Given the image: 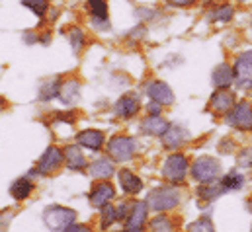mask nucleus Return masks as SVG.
<instances>
[{
	"mask_svg": "<svg viewBox=\"0 0 252 232\" xmlns=\"http://www.w3.org/2000/svg\"><path fill=\"white\" fill-rule=\"evenodd\" d=\"M32 189H33L32 181H28V179H18V181H14V185L10 187V193H12V197H14L16 201H24V199L30 197Z\"/></svg>",
	"mask_w": 252,
	"mask_h": 232,
	"instance_id": "obj_23",
	"label": "nucleus"
},
{
	"mask_svg": "<svg viewBox=\"0 0 252 232\" xmlns=\"http://www.w3.org/2000/svg\"><path fill=\"white\" fill-rule=\"evenodd\" d=\"M209 108H211L213 112H217V114H227L229 110L235 108V96H233L227 88H221V90H217V92L211 96Z\"/></svg>",
	"mask_w": 252,
	"mask_h": 232,
	"instance_id": "obj_11",
	"label": "nucleus"
},
{
	"mask_svg": "<svg viewBox=\"0 0 252 232\" xmlns=\"http://www.w3.org/2000/svg\"><path fill=\"white\" fill-rule=\"evenodd\" d=\"M24 39H26V43H28V45H32V43L39 41V37H37V35H33V33H26V35H24Z\"/></svg>",
	"mask_w": 252,
	"mask_h": 232,
	"instance_id": "obj_37",
	"label": "nucleus"
},
{
	"mask_svg": "<svg viewBox=\"0 0 252 232\" xmlns=\"http://www.w3.org/2000/svg\"><path fill=\"white\" fill-rule=\"evenodd\" d=\"M151 231L153 232H172V223H170L164 215H160V217H157V219L151 223Z\"/></svg>",
	"mask_w": 252,
	"mask_h": 232,
	"instance_id": "obj_31",
	"label": "nucleus"
},
{
	"mask_svg": "<svg viewBox=\"0 0 252 232\" xmlns=\"http://www.w3.org/2000/svg\"><path fill=\"white\" fill-rule=\"evenodd\" d=\"M63 232H90V229H86V227H74V225H70L68 229H64Z\"/></svg>",
	"mask_w": 252,
	"mask_h": 232,
	"instance_id": "obj_36",
	"label": "nucleus"
},
{
	"mask_svg": "<svg viewBox=\"0 0 252 232\" xmlns=\"http://www.w3.org/2000/svg\"><path fill=\"white\" fill-rule=\"evenodd\" d=\"M39 41H41V43H45V45H47V43H49V41H51V35H49V33H43V35H41V37H39Z\"/></svg>",
	"mask_w": 252,
	"mask_h": 232,
	"instance_id": "obj_38",
	"label": "nucleus"
},
{
	"mask_svg": "<svg viewBox=\"0 0 252 232\" xmlns=\"http://www.w3.org/2000/svg\"><path fill=\"white\" fill-rule=\"evenodd\" d=\"M147 219V203L143 201H137L127 217V223H126V229L127 231H141L143 229V223Z\"/></svg>",
	"mask_w": 252,
	"mask_h": 232,
	"instance_id": "obj_14",
	"label": "nucleus"
},
{
	"mask_svg": "<svg viewBox=\"0 0 252 232\" xmlns=\"http://www.w3.org/2000/svg\"><path fill=\"white\" fill-rule=\"evenodd\" d=\"M227 123L241 129V131H251L252 129V106L249 102L235 104L233 110L227 112Z\"/></svg>",
	"mask_w": 252,
	"mask_h": 232,
	"instance_id": "obj_5",
	"label": "nucleus"
},
{
	"mask_svg": "<svg viewBox=\"0 0 252 232\" xmlns=\"http://www.w3.org/2000/svg\"><path fill=\"white\" fill-rule=\"evenodd\" d=\"M114 195H116V189L112 183H98L90 193V201L94 207H104L112 201Z\"/></svg>",
	"mask_w": 252,
	"mask_h": 232,
	"instance_id": "obj_12",
	"label": "nucleus"
},
{
	"mask_svg": "<svg viewBox=\"0 0 252 232\" xmlns=\"http://www.w3.org/2000/svg\"><path fill=\"white\" fill-rule=\"evenodd\" d=\"M118 219V209L112 207V205H104V211H102V229H108L112 223H116Z\"/></svg>",
	"mask_w": 252,
	"mask_h": 232,
	"instance_id": "obj_30",
	"label": "nucleus"
},
{
	"mask_svg": "<svg viewBox=\"0 0 252 232\" xmlns=\"http://www.w3.org/2000/svg\"><path fill=\"white\" fill-rule=\"evenodd\" d=\"M78 96H80V84H78V80L70 78V80H66V82L61 84L59 98L63 100L64 104H74L78 100Z\"/></svg>",
	"mask_w": 252,
	"mask_h": 232,
	"instance_id": "obj_18",
	"label": "nucleus"
},
{
	"mask_svg": "<svg viewBox=\"0 0 252 232\" xmlns=\"http://www.w3.org/2000/svg\"><path fill=\"white\" fill-rule=\"evenodd\" d=\"M184 137H186V135H184V131H182L180 127H172V125H170V127L166 129V133L162 135V143H164L166 148H172V150H174V148H178V146L184 143Z\"/></svg>",
	"mask_w": 252,
	"mask_h": 232,
	"instance_id": "obj_20",
	"label": "nucleus"
},
{
	"mask_svg": "<svg viewBox=\"0 0 252 232\" xmlns=\"http://www.w3.org/2000/svg\"><path fill=\"white\" fill-rule=\"evenodd\" d=\"M90 174L94 177H98V179H108L110 175L114 174V166H112V162L108 158H98L96 162H92Z\"/></svg>",
	"mask_w": 252,
	"mask_h": 232,
	"instance_id": "obj_22",
	"label": "nucleus"
},
{
	"mask_svg": "<svg viewBox=\"0 0 252 232\" xmlns=\"http://www.w3.org/2000/svg\"><path fill=\"white\" fill-rule=\"evenodd\" d=\"M168 127H170V123L164 121L160 116H151L141 123V131H143L145 135H151V137H158V135L162 137Z\"/></svg>",
	"mask_w": 252,
	"mask_h": 232,
	"instance_id": "obj_13",
	"label": "nucleus"
},
{
	"mask_svg": "<svg viewBox=\"0 0 252 232\" xmlns=\"http://www.w3.org/2000/svg\"><path fill=\"white\" fill-rule=\"evenodd\" d=\"M189 232H213V227H211V223L209 221H205V219H199V221H195V223H191L189 225Z\"/></svg>",
	"mask_w": 252,
	"mask_h": 232,
	"instance_id": "obj_32",
	"label": "nucleus"
},
{
	"mask_svg": "<svg viewBox=\"0 0 252 232\" xmlns=\"http://www.w3.org/2000/svg\"><path fill=\"white\" fill-rule=\"evenodd\" d=\"M139 100L135 98V96H124V98H120L118 100V104H116V114L122 117V119H129V117H133L137 112H139Z\"/></svg>",
	"mask_w": 252,
	"mask_h": 232,
	"instance_id": "obj_16",
	"label": "nucleus"
},
{
	"mask_svg": "<svg viewBox=\"0 0 252 232\" xmlns=\"http://www.w3.org/2000/svg\"><path fill=\"white\" fill-rule=\"evenodd\" d=\"M217 174H219V164H217V160H213V158H209V156L197 158V160L193 162V166H191V175H193L197 181H201V183L215 179Z\"/></svg>",
	"mask_w": 252,
	"mask_h": 232,
	"instance_id": "obj_8",
	"label": "nucleus"
},
{
	"mask_svg": "<svg viewBox=\"0 0 252 232\" xmlns=\"http://www.w3.org/2000/svg\"><path fill=\"white\" fill-rule=\"evenodd\" d=\"M221 183L225 185V189H241L245 185V177L241 174H237V172H231V174H227L221 179Z\"/></svg>",
	"mask_w": 252,
	"mask_h": 232,
	"instance_id": "obj_29",
	"label": "nucleus"
},
{
	"mask_svg": "<svg viewBox=\"0 0 252 232\" xmlns=\"http://www.w3.org/2000/svg\"><path fill=\"white\" fill-rule=\"evenodd\" d=\"M172 6H180V8H186V6H191L195 0H168Z\"/></svg>",
	"mask_w": 252,
	"mask_h": 232,
	"instance_id": "obj_34",
	"label": "nucleus"
},
{
	"mask_svg": "<svg viewBox=\"0 0 252 232\" xmlns=\"http://www.w3.org/2000/svg\"><path fill=\"white\" fill-rule=\"evenodd\" d=\"M149 112H151V116H160V104L158 102H151Z\"/></svg>",
	"mask_w": 252,
	"mask_h": 232,
	"instance_id": "obj_35",
	"label": "nucleus"
},
{
	"mask_svg": "<svg viewBox=\"0 0 252 232\" xmlns=\"http://www.w3.org/2000/svg\"><path fill=\"white\" fill-rule=\"evenodd\" d=\"M120 181H122V187L126 189V193H131V195L139 193L141 187H143V181L133 172H129V170H122L120 172Z\"/></svg>",
	"mask_w": 252,
	"mask_h": 232,
	"instance_id": "obj_19",
	"label": "nucleus"
},
{
	"mask_svg": "<svg viewBox=\"0 0 252 232\" xmlns=\"http://www.w3.org/2000/svg\"><path fill=\"white\" fill-rule=\"evenodd\" d=\"M209 14H211L213 22H229L233 18L235 10L231 4H221V6H215L213 10H209Z\"/></svg>",
	"mask_w": 252,
	"mask_h": 232,
	"instance_id": "obj_27",
	"label": "nucleus"
},
{
	"mask_svg": "<svg viewBox=\"0 0 252 232\" xmlns=\"http://www.w3.org/2000/svg\"><path fill=\"white\" fill-rule=\"evenodd\" d=\"M137 16H139V18H145V20H147V18H153V16H155V10H153V8H139Z\"/></svg>",
	"mask_w": 252,
	"mask_h": 232,
	"instance_id": "obj_33",
	"label": "nucleus"
},
{
	"mask_svg": "<svg viewBox=\"0 0 252 232\" xmlns=\"http://www.w3.org/2000/svg\"><path fill=\"white\" fill-rule=\"evenodd\" d=\"M76 219V213L70 211V209H64L59 205H53V207H47L45 213H43V221L45 225L51 229L53 232H63L64 229H68Z\"/></svg>",
	"mask_w": 252,
	"mask_h": 232,
	"instance_id": "obj_1",
	"label": "nucleus"
},
{
	"mask_svg": "<svg viewBox=\"0 0 252 232\" xmlns=\"http://www.w3.org/2000/svg\"><path fill=\"white\" fill-rule=\"evenodd\" d=\"M147 94L151 96L153 102H158L160 106H170V104H174V92H172V88H170L166 82H160V80L151 82L149 88H147Z\"/></svg>",
	"mask_w": 252,
	"mask_h": 232,
	"instance_id": "obj_10",
	"label": "nucleus"
},
{
	"mask_svg": "<svg viewBox=\"0 0 252 232\" xmlns=\"http://www.w3.org/2000/svg\"><path fill=\"white\" fill-rule=\"evenodd\" d=\"M64 154L59 150V148H55V146H49L45 152H43V156L39 158V162H37V174H51V172H55L59 166H61V162H63Z\"/></svg>",
	"mask_w": 252,
	"mask_h": 232,
	"instance_id": "obj_9",
	"label": "nucleus"
},
{
	"mask_svg": "<svg viewBox=\"0 0 252 232\" xmlns=\"http://www.w3.org/2000/svg\"><path fill=\"white\" fill-rule=\"evenodd\" d=\"M24 8H28L30 12H33L37 18H45L47 10H49V2L47 0H20Z\"/></svg>",
	"mask_w": 252,
	"mask_h": 232,
	"instance_id": "obj_26",
	"label": "nucleus"
},
{
	"mask_svg": "<svg viewBox=\"0 0 252 232\" xmlns=\"http://www.w3.org/2000/svg\"><path fill=\"white\" fill-rule=\"evenodd\" d=\"M63 154H64V160H66V166H68L70 170H84L86 162H84L82 152H80L76 146H66Z\"/></svg>",
	"mask_w": 252,
	"mask_h": 232,
	"instance_id": "obj_21",
	"label": "nucleus"
},
{
	"mask_svg": "<svg viewBox=\"0 0 252 232\" xmlns=\"http://www.w3.org/2000/svg\"><path fill=\"white\" fill-rule=\"evenodd\" d=\"M86 10L90 14V20L94 28L98 29H110V8L108 0H86Z\"/></svg>",
	"mask_w": 252,
	"mask_h": 232,
	"instance_id": "obj_7",
	"label": "nucleus"
},
{
	"mask_svg": "<svg viewBox=\"0 0 252 232\" xmlns=\"http://www.w3.org/2000/svg\"><path fill=\"white\" fill-rule=\"evenodd\" d=\"M235 86L239 90H251L252 88V53H243L237 58L233 66Z\"/></svg>",
	"mask_w": 252,
	"mask_h": 232,
	"instance_id": "obj_3",
	"label": "nucleus"
},
{
	"mask_svg": "<svg viewBox=\"0 0 252 232\" xmlns=\"http://www.w3.org/2000/svg\"><path fill=\"white\" fill-rule=\"evenodd\" d=\"M61 84H63V82H61L59 78H53V80L45 82V84L41 86V90H39V98H41L43 102H47V100H53L55 96H59Z\"/></svg>",
	"mask_w": 252,
	"mask_h": 232,
	"instance_id": "obj_25",
	"label": "nucleus"
},
{
	"mask_svg": "<svg viewBox=\"0 0 252 232\" xmlns=\"http://www.w3.org/2000/svg\"><path fill=\"white\" fill-rule=\"evenodd\" d=\"M178 191L170 189V187H160V189H155L151 195H149V205L153 211L157 213H164V211H170L178 205Z\"/></svg>",
	"mask_w": 252,
	"mask_h": 232,
	"instance_id": "obj_2",
	"label": "nucleus"
},
{
	"mask_svg": "<svg viewBox=\"0 0 252 232\" xmlns=\"http://www.w3.org/2000/svg\"><path fill=\"white\" fill-rule=\"evenodd\" d=\"M225 191V185L223 183H219V181H205L201 187H199V197H203V199H217V197H221V193Z\"/></svg>",
	"mask_w": 252,
	"mask_h": 232,
	"instance_id": "obj_24",
	"label": "nucleus"
},
{
	"mask_svg": "<svg viewBox=\"0 0 252 232\" xmlns=\"http://www.w3.org/2000/svg\"><path fill=\"white\" fill-rule=\"evenodd\" d=\"M108 152L114 160L126 162L129 158H133V154H135V141L131 137H114L108 143Z\"/></svg>",
	"mask_w": 252,
	"mask_h": 232,
	"instance_id": "obj_6",
	"label": "nucleus"
},
{
	"mask_svg": "<svg viewBox=\"0 0 252 232\" xmlns=\"http://www.w3.org/2000/svg\"><path fill=\"white\" fill-rule=\"evenodd\" d=\"M68 41H70V47H72V51L74 53H78L80 49H82V45H84V31L80 29V28H70L68 29Z\"/></svg>",
	"mask_w": 252,
	"mask_h": 232,
	"instance_id": "obj_28",
	"label": "nucleus"
},
{
	"mask_svg": "<svg viewBox=\"0 0 252 232\" xmlns=\"http://www.w3.org/2000/svg\"><path fill=\"white\" fill-rule=\"evenodd\" d=\"M126 232H143V229L141 231H126Z\"/></svg>",
	"mask_w": 252,
	"mask_h": 232,
	"instance_id": "obj_39",
	"label": "nucleus"
},
{
	"mask_svg": "<svg viewBox=\"0 0 252 232\" xmlns=\"http://www.w3.org/2000/svg\"><path fill=\"white\" fill-rule=\"evenodd\" d=\"M164 177L172 183H180L186 174H188V158L184 154L174 152L172 156H168V160L164 162V170H162Z\"/></svg>",
	"mask_w": 252,
	"mask_h": 232,
	"instance_id": "obj_4",
	"label": "nucleus"
},
{
	"mask_svg": "<svg viewBox=\"0 0 252 232\" xmlns=\"http://www.w3.org/2000/svg\"><path fill=\"white\" fill-rule=\"evenodd\" d=\"M76 141H78V145H82V146H86V148L98 150V148L104 145V135H102L100 131L88 129V131L78 133V135H76Z\"/></svg>",
	"mask_w": 252,
	"mask_h": 232,
	"instance_id": "obj_17",
	"label": "nucleus"
},
{
	"mask_svg": "<svg viewBox=\"0 0 252 232\" xmlns=\"http://www.w3.org/2000/svg\"><path fill=\"white\" fill-rule=\"evenodd\" d=\"M215 88H229L233 82H235V76H233V68L227 64V62H221L219 66H215L213 70V76H211Z\"/></svg>",
	"mask_w": 252,
	"mask_h": 232,
	"instance_id": "obj_15",
	"label": "nucleus"
}]
</instances>
